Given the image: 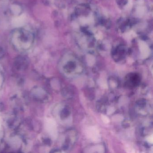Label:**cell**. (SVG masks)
I'll list each match as a JSON object with an SVG mask.
<instances>
[{"label":"cell","mask_w":153,"mask_h":153,"mask_svg":"<svg viewBox=\"0 0 153 153\" xmlns=\"http://www.w3.org/2000/svg\"><path fill=\"white\" fill-rule=\"evenodd\" d=\"M59 67L61 73L68 78L79 76L84 71L82 62L78 57L71 53H68L63 56Z\"/></svg>","instance_id":"obj_1"},{"label":"cell","mask_w":153,"mask_h":153,"mask_svg":"<svg viewBox=\"0 0 153 153\" xmlns=\"http://www.w3.org/2000/svg\"><path fill=\"white\" fill-rule=\"evenodd\" d=\"M140 82L139 76L136 74H129L126 77L125 83L128 87L133 88L138 86Z\"/></svg>","instance_id":"obj_2"}]
</instances>
